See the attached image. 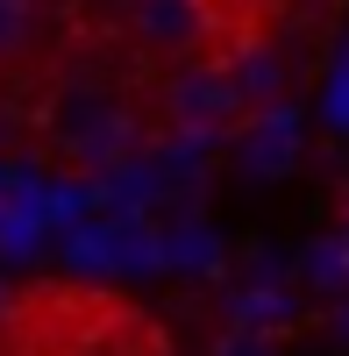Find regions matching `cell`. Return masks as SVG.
I'll return each mask as SVG.
<instances>
[{"label":"cell","mask_w":349,"mask_h":356,"mask_svg":"<svg viewBox=\"0 0 349 356\" xmlns=\"http://www.w3.org/2000/svg\"><path fill=\"white\" fill-rule=\"evenodd\" d=\"M243 143H236V157L250 178H285L300 157V107L293 100H271V107H257L250 122H236Z\"/></svg>","instance_id":"cell-3"},{"label":"cell","mask_w":349,"mask_h":356,"mask_svg":"<svg viewBox=\"0 0 349 356\" xmlns=\"http://www.w3.org/2000/svg\"><path fill=\"white\" fill-rule=\"evenodd\" d=\"M243 114L250 107L236 93V79H228V65H214V57H186V65L164 79V122H171V136L221 143Z\"/></svg>","instance_id":"cell-1"},{"label":"cell","mask_w":349,"mask_h":356,"mask_svg":"<svg viewBox=\"0 0 349 356\" xmlns=\"http://www.w3.org/2000/svg\"><path fill=\"white\" fill-rule=\"evenodd\" d=\"M228 314H236L243 335H271V328H285V321H293V292H285L278 278H257L250 292H236V300H228Z\"/></svg>","instance_id":"cell-7"},{"label":"cell","mask_w":349,"mask_h":356,"mask_svg":"<svg viewBox=\"0 0 349 356\" xmlns=\"http://www.w3.org/2000/svg\"><path fill=\"white\" fill-rule=\"evenodd\" d=\"M157 235H164V264L171 271H214L221 264V243H214L207 221H179V228H157Z\"/></svg>","instance_id":"cell-9"},{"label":"cell","mask_w":349,"mask_h":356,"mask_svg":"<svg viewBox=\"0 0 349 356\" xmlns=\"http://www.w3.org/2000/svg\"><path fill=\"white\" fill-rule=\"evenodd\" d=\"M107 107H122V100H114L100 79H65V86L50 93V136H57V150H72V143L93 129Z\"/></svg>","instance_id":"cell-5"},{"label":"cell","mask_w":349,"mask_h":356,"mask_svg":"<svg viewBox=\"0 0 349 356\" xmlns=\"http://www.w3.org/2000/svg\"><path fill=\"white\" fill-rule=\"evenodd\" d=\"M214 356H271V335H243V328H236V335H228Z\"/></svg>","instance_id":"cell-12"},{"label":"cell","mask_w":349,"mask_h":356,"mask_svg":"<svg viewBox=\"0 0 349 356\" xmlns=\"http://www.w3.org/2000/svg\"><path fill=\"white\" fill-rule=\"evenodd\" d=\"M228 79H236V93H243V107H271L278 100V86H285V65H278V50H243L236 65H228Z\"/></svg>","instance_id":"cell-8"},{"label":"cell","mask_w":349,"mask_h":356,"mask_svg":"<svg viewBox=\"0 0 349 356\" xmlns=\"http://www.w3.org/2000/svg\"><path fill=\"white\" fill-rule=\"evenodd\" d=\"M136 150H143V122H136V107H107L100 122H93V129H86L72 150H65V157H72L86 178H107L114 164H129Z\"/></svg>","instance_id":"cell-4"},{"label":"cell","mask_w":349,"mask_h":356,"mask_svg":"<svg viewBox=\"0 0 349 356\" xmlns=\"http://www.w3.org/2000/svg\"><path fill=\"white\" fill-rule=\"evenodd\" d=\"M335 335H342V342H349V307H342V321H335Z\"/></svg>","instance_id":"cell-14"},{"label":"cell","mask_w":349,"mask_h":356,"mask_svg":"<svg viewBox=\"0 0 349 356\" xmlns=\"http://www.w3.org/2000/svg\"><path fill=\"white\" fill-rule=\"evenodd\" d=\"M8 314H15V292H8V285H0V321H8Z\"/></svg>","instance_id":"cell-13"},{"label":"cell","mask_w":349,"mask_h":356,"mask_svg":"<svg viewBox=\"0 0 349 356\" xmlns=\"http://www.w3.org/2000/svg\"><path fill=\"white\" fill-rule=\"evenodd\" d=\"M307 285L314 292H349V235H321L307 250Z\"/></svg>","instance_id":"cell-10"},{"label":"cell","mask_w":349,"mask_h":356,"mask_svg":"<svg viewBox=\"0 0 349 356\" xmlns=\"http://www.w3.org/2000/svg\"><path fill=\"white\" fill-rule=\"evenodd\" d=\"M122 29H129V43L143 57H171V65H186V57H200L207 36H214V0H129Z\"/></svg>","instance_id":"cell-2"},{"label":"cell","mask_w":349,"mask_h":356,"mask_svg":"<svg viewBox=\"0 0 349 356\" xmlns=\"http://www.w3.org/2000/svg\"><path fill=\"white\" fill-rule=\"evenodd\" d=\"M36 43V0H0V65Z\"/></svg>","instance_id":"cell-11"},{"label":"cell","mask_w":349,"mask_h":356,"mask_svg":"<svg viewBox=\"0 0 349 356\" xmlns=\"http://www.w3.org/2000/svg\"><path fill=\"white\" fill-rule=\"evenodd\" d=\"M114 235H122V221H72L65 228V271L79 278H114Z\"/></svg>","instance_id":"cell-6"}]
</instances>
